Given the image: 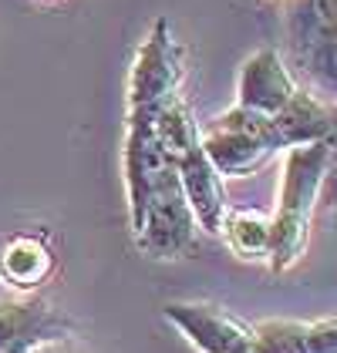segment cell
<instances>
[{
	"label": "cell",
	"instance_id": "cell-1",
	"mask_svg": "<svg viewBox=\"0 0 337 353\" xmlns=\"http://www.w3.org/2000/svg\"><path fill=\"white\" fill-rule=\"evenodd\" d=\"M327 162H331V138L290 145V155L283 165L280 212L270 222V252L267 256H270L273 272H287L304 256L310 212H314Z\"/></svg>",
	"mask_w": 337,
	"mask_h": 353
},
{
	"label": "cell",
	"instance_id": "cell-2",
	"mask_svg": "<svg viewBox=\"0 0 337 353\" xmlns=\"http://www.w3.org/2000/svg\"><path fill=\"white\" fill-rule=\"evenodd\" d=\"M179 84V51L172 44L168 24L159 21L142 44L132 78H128V111H155L175 94Z\"/></svg>",
	"mask_w": 337,
	"mask_h": 353
},
{
	"label": "cell",
	"instance_id": "cell-3",
	"mask_svg": "<svg viewBox=\"0 0 337 353\" xmlns=\"http://www.w3.org/2000/svg\"><path fill=\"white\" fill-rule=\"evenodd\" d=\"M166 316L179 326L202 353H247L253 347V330L229 313L202 303H168Z\"/></svg>",
	"mask_w": 337,
	"mask_h": 353
},
{
	"label": "cell",
	"instance_id": "cell-4",
	"mask_svg": "<svg viewBox=\"0 0 337 353\" xmlns=\"http://www.w3.org/2000/svg\"><path fill=\"white\" fill-rule=\"evenodd\" d=\"M175 168H179V182H182L186 202L193 209V219L206 232H220L226 219L223 182H220V172L213 168V162L202 152V138L175 159Z\"/></svg>",
	"mask_w": 337,
	"mask_h": 353
},
{
	"label": "cell",
	"instance_id": "cell-5",
	"mask_svg": "<svg viewBox=\"0 0 337 353\" xmlns=\"http://www.w3.org/2000/svg\"><path fill=\"white\" fill-rule=\"evenodd\" d=\"M300 54L310 71L337 84V0H300Z\"/></svg>",
	"mask_w": 337,
	"mask_h": 353
},
{
	"label": "cell",
	"instance_id": "cell-6",
	"mask_svg": "<svg viewBox=\"0 0 337 353\" xmlns=\"http://www.w3.org/2000/svg\"><path fill=\"white\" fill-rule=\"evenodd\" d=\"M68 323L41 299H7L0 303V353L34 347L41 340L64 336Z\"/></svg>",
	"mask_w": 337,
	"mask_h": 353
},
{
	"label": "cell",
	"instance_id": "cell-7",
	"mask_svg": "<svg viewBox=\"0 0 337 353\" xmlns=\"http://www.w3.org/2000/svg\"><path fill=\"white\" fill-rule=\"evenodd\" d=\"M293 91L297 88L273 51H256L240 71V105L260 114H277Z\"/></svg>",
	"mask_w": 337,
	"mask_h": 353
},
{
	"label": "cell",
	"instance_id": "cell-8",
	"mask_svg": "<svg viewBox=\"0 0 337 353\" xmlns=\"http://www.w3.org/2000/svg\"><path fill=\"white\" fill-rule=\"evenodd\" d=\"M320 138H334V114L300 91H293V98L267 121V141L273 152Z\"/></svg>",
	"mask_w": 337,
	"mask_h": 353
},
{
	"label": "cell",
	"instance_id": "cell-9",
	"mask_svg": "<svg viewBox=\"0 0 337 353\" xmlns=\"http://www.w3.org/2000/svg\"><path fill=\"white\" fill-rule=\"evenodd\" d=\"M202 152L220 175H250L256 168H263L267 159L273 155L270 141L263 135L226 132V128H216L213 135L202 138Z\"/></svg>",
	"mask_w": 337,
	"mask_h": 353
},
{
	"label": "cell",
	"instance_id": "cell-10",
	"mask_svg": "<svg viewBox=\"0 0 337 353\" xmlns=\"http://www.w3.org/2000/svg\"><path fill=\"white\" fill-rule=\"evenodd\" d=\"M0 272L17 286V290H34L37 283L48 279L51 272V252L48 245L37 243V239H10L0 252Z\"/></svg>",
	"mask_w": 337,
	"mask_h": 353
},
{
	"label": "cell",
	"instance_id": "cell-11",
	"mask_svg": "<svg viewBox=\"0 0 337 353\" xmlns=\"http://www.w3.org/2000/svg\"><path fill=\"white\" fill-rule=\"evenodd\" d=\"M226 236L233 252L243 259H263L270 252V219L260 212H236L226 222Z\"/></svg>",
	"mask_w": 337,
	"mask_h": 353
},
{
	"label": "cell",
	"instance_id": "cell-12",
	"mask_svg": "<svg viewBox=\"0 0 337 353\" xmlns=\"http://www.w3.org/2000/svg\"><path fill=\"white\" fill-rule=\"evenodd\" d=\"M253 347L260 353H307V326L290 320H267L253 330Z\"/></svg>",
	"mask_w": 337,
	"mask_h": 353
},
{
	"label": "cell",
	"instance_id": "cell-13",
	"mask_svg": "<svg viewBox=\"0 0 337 353\" xmlns=\"http://www.w3.org/2000/svg\"><path fill=\"white\" fill-rule=\"evenodd\" d=\"M307 353H337V320L307 326Z\"/></svg>",
	"mask_w": 337,
	"mask_h": 353
},
{
	"label": "cell",
	"instance_id": "cell-14",
	"mask_svg": "<svg viewBox=\"0 0 337 353\" xmlns=\"http://www.w3.org/2000/svg\"><path fill=\"white\" fill-rule=\"evenodd\" d=\"M30 353H84L81 347H75L68 336H55V340H41V343H34Z\"/></svg>",
	"mask_w": 337,
	"mask_h": 353
},
{
	"label": "cell",
	"instance_id": "cell-15",
	"mask_svg": "<svg viewBox=\"0 0 337 353\" xmlns=\"http://www.w3.org/2000/svg\"><path fill=\"white\" fill-rule=\"evenodd\" d=\"M247 353H260V350H256V347H250V350H247Z\"/></svg>",
	"mask_w": 337,
	"mask_h": 353
}]
</instances>
